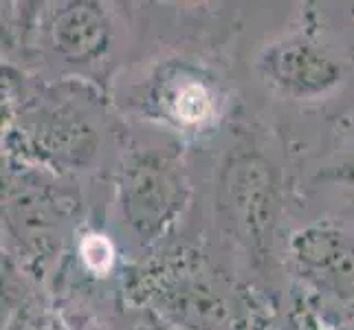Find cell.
Masks as SVG:
<instances>
[{
	"instance_id": "1",
	"label": "cell",
	"mask_w": 354,
	"mask_h": 330,
	"mask_svg": "<svg viewBox=\"0 0 354 330\" xmlns=\"http://www.w3.org/2000/svg\"><path fill=\"white\" fill-rule=\"evenodd\" d=\"M277 178L258 152H238L225 163L218 181V212L229 234L249 258H266L277 225Z\"/></svg>"
},
{
	"instance_id": "2",
	"label": "cell",
	"mask_w": 354,
	"mask_h": 330,
	"mask_svg": "<svg viewBox=\"0 0 354 330\" xmlns=\"http://www.w3.org/2000/svg\"><path fill=\"white\" fill-rule=\"evenodd\" d=\"M117 199L126 225L141 240H156L176 223L189 199L176 161L154 150L132 152L119 167Z\"/></svg>"
},
{
	"instance_id": "3",
	"label": "cell",
	"mask_w": 354,
	"mask_h": 330,
	"mask_svg": "<svg viewBox=\"0 0 354 330\" xmlns=\"http://www.w3.org/2000/svg\"><path fill=\"white\" fill-rule=\"evenodd\" d=\"M258 66L273 89L295 100H317L333 93L346 75L344 62L308 35H288L268 44Z\"/></svg>"
},
{
	"instance_id": "4",
	"label": "cell",
	"mask_w": 354,
	"mask_h": 330,
	"mask_svg": "<svg viewBox=\"0 0 354 330\" xmlns=\"http://www.w3.org/2000/svg\"><path fill=\"white\" fill-rule=\"evenodd\" d=\"M156 309L187 330H242L236 302L214 279L183 264L154 284Z\"/></svg>"
},
{
	"instance_id": "5",
	"label": "cell",
	"mask_w": 354,
	"mask_h": 330,
	"mask_svg": "<svg viewBox=\"0 0 354 330\" xmlns=\"http://www.w3.org/2000/svg\"><path fill=\"white\" fill-rule=\"evenodd\" d=\"M290 255L306 282L337 302H354V234L333 220L295 231Z\"/></svg>"
},
{
	"instance_id": "6",
	"label": "cell",
	"mask_w": 354,
	"mask_h": 330,
	"mask_svg": "<svg viewBox=\"0 0 354 330\" xmlns=\"http://www.w3.org/2000/svg\"><path fill=\"white\" fill-rule=\"evenodd\" d=\"M111 18L97 3H68L51 20V44L71 64H86L108 51Z\"/></svg>"
},
{
	"instance_id": "7",
	"label": "cell",
	"mask_w": 354,
	"mask_h": 330,
	"mask_svg": "<svg viewBox=\"0 0 354 330\" xmlns=\"http://www.w3.org/2000/svg\"><path fill=\"white\" fill-rule=\"evenodd\" d=\"M163 104L169 117H174L183 126H198L209 119L216 110L209 86L194 77H183V82L169 86V91H165Z\"/></svg>"
},
{
	"instance_id": "8",
	"label": "cell",
	"mask_w": 354,
	"mask_h": 330,
	"mask_svg": "<svg viewBox=\"0 0 354 330\" xmlns=\"http://www.w3.org/2000/svg\"><path fill=\"white\" fill-rule=\"evenodd\" d=\"M82 260L86 262V266L97 275H106L113 268L115 260V251H113V242L102 234H88L84 236L82 244Z\"/></svg>"
},
{
	"instance_id": "9",
	"label": "cell",
	"mask_w": 354,
	"mask_h": 330,
	"mask_svg": "<svg viewBox=\"0 0 354 330\" xmlns=\"http://www.w3.org/2000/svg\"><path fill=\"white\" fill-rule=\"evenodd\" d=\"M335 181H344V183H354V154L348 156L344 163H339V167H333Z\"/></svg>"
}]
</instances>
